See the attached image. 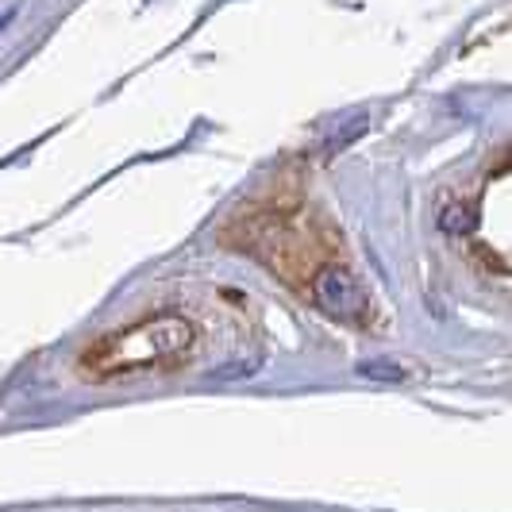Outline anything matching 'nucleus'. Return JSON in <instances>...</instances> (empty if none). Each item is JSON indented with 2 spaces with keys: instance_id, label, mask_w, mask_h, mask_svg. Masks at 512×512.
Returning a JSON list of instances; mask_svg holds the SVG:
<instances>
[{
  "instance_id": "obj_1",
  "label": "nucleus",
  "mask_w": 512,
  "mask_h": 512,
  "mask_svg": "<svg viewBox=\"0 0 512 512\" xmlns=\"http://www.w3.org/2000/svg\"><path fill=\"white\" fill-rule=\"evenodd\" d=\"M193 347V328L181 316H154L139 320L124 332L101 335L93 347H85L81 355V374L89 378H124V374H143V370H162L185 359V351Z\"/></svg>"
}]
</instances>
